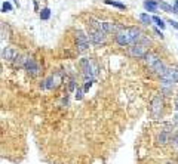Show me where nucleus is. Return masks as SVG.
I'll use <instances>...</instances> for the list:
<instances>
[{"mask_svg": "<svg viewBox=\"0 0 178 164\" xmlns=\"http://www.w3.org/2000/svg\"><path fill=\"white\" fill-rule=\"evenodd\" d=\"M102 30H104V33L107 34H117L122 28H119L116 24H113V22H102Z\"/></svg>", "mask_w": 178, "mask_h": 164, "instance_id": "nucleus-11", "label": "nucleus"}, {"mask_svg": "<svg viewBox=\"0 0 178 164\" xmlns=\"http://www.w3.org/2000/svg\"><path fill=\"white\" fill-rule=\"evenodd\" d=\"M175 109H177V113H178V98L175 99Z\"/></svg>", "mask_w": 178, "mask_h": 164, "instance_id": "nucleus-28", "label": "nucleus"}, {"mask_svg": "<svg viewBox=\"0 0 178 164\" xmlns=\"http://www.w3.org/2000/svg\"><path fill=\"white\" fill-rule=\"evenodd\" d=\"M159 61H160V58L157 56L156 53H153V52H147L144 55V62L148 65V68H153Z\"/></svg>", "mask_w": 178, "mask_h": 164, "instance_id": "nucleus-10", "label": "nucleus"}, {"mask_svg": "<svg viewBox=\"0 0 178 164\" xmlns=\"http://www.w3.org/2000/svg\"><path fill=\"white\" fill-rule=\"evenodd\" d=\"M80 68H82V74H83L85 80H88V78H95V75L98 74L97 67L92 65V62H91L88 58H83V59L80 61Z\"/></svg>", "mask_w": 178, "mask_h": 164, "instance_id": "nucleus-2", "label": "nucleus"}, {"mask_svg": "<svg viewBox=\"0 0 178 164\" xmlns=\"http://www.w3.org/2000/svg\"><path fill=\"white\" fill-rule=\"evenodd\" d=\"M140 19H141V22H143L144 25H150L153 22V19L148 17L147 13H141V15H140Z\"/></svg>", "mask_w": 178, "mask_h": 164, "instance_id": "nucleus-18", "label": "nucleus"}, {"mask_svg": "<svg viewBox=\"0 0 178 164\" xmlns=\"http://www.w3.org/2000/svg\"><path fill=\"white\" fill-rule=\"evenodd\" d=\"M144 8H145V10H148V12H156L157 8H159V3H157L156 0H145Z\"/></svg>", "mask_w": 178, "mask_h": 164, "instance_id": "nucleus-13", "label": "nucleus"}, {"mask_svg": "<svg viewBox=\"0 0 178 164\" xmlns=\"http://www.w3.org/2000/svg\"><path fill=\"white\" fill-rule=\"evenodd\" d=\"M17 58H18V53H17V52H15L14 49H10V48H6V49L2 50V59H3V61L14 62Z\"/></svg>", "mask_w": 178, "mask_h": 164, "instance_id": "nucleus-9", "label": "nucleus"}, {"mask_svg": "<svg viewBox=\"0 0 178 164\" xmlns=\"http://www.w3.org/2000/svg\"><path fill=\"white\" fill-rule=\"evenodd\" d=\"M153 22H156L157 27H160V28H165V22H163V19H160L159 17H153Z\"/></svg>", "mask_w": 178, "mask_h": 164, "instance_id": "nucleus-20", "label": "nucleus"}, {"mask_svg": "<svg viewBox=\"0 0 178 164\" xmlns=\"http://www.w3.org/2000/svg\"><path fill=\"white\" fill-rule=\"evenodd\" d=\"M74 83H76V82H74V78H71V80H70V84H68V90H70V92L74 90V87H76V84H74Z\"/></svg>", "mask_w": 178, "mask_h": 164, "instance_id": "nucleus-23", "label": "nucleus"}, {"mask_svg": "<svg viewBox=\"0 0 178 164\" xmlns=\"http://www.w3.org/2000/svg\"><path fill=\"white\" fill-rule=\"evenodd\" d=\"M22 67L26 68L27 73L31 74V75H37V74L40 73V67L37 65V64H36V61H34L33 58H30V56H26V58H24Z\"/></svg>", "mask_w": 178, "mask_h": 164, "instance_id": "nucleus-5", "label": "nucleus"}, {"mask_svg": "<svg viewBox=\"0 0 178 164\" xmlns=\"http://www.w3.org/2000/svg\"><path fill=\"white\" fill-rule=\"evenodd\" d=\"M159 3V8L163 10V12H174V8L169 6L168 3H165V2H157Z\"/></svg>", "mask_w": 178, "mask_h": 164, "instance_id": "nucleus-17", "label": "nucleus"}, {"mask_svg": "<svg viewBox=\"0 0 178 164\" xmlns=\"http://www.w3.org/2000/svg\"><path fill=\"white\" fill-rule=\"evenodd\" d=\"M166 77H169L171 80H174L175 83H178V71L177 70H171V68H168V71H166V74H165ZM163 77V75H162Z\"/></svg>", "mask_w": 178, "mask_h": 164, "instance_id": "nucleus-14", "label": "nucleus"}, {"mask_svg": "<svg viewBox=\"0 0 178 164\" xmlns=\"http://www.w3.org/2000/svg\"><path fill=\"white\" fill-rule=\"evenodd\" d=\"M61 83H62V74L57 73V74H52V75H49L46 80H43V82H42V87H43V89L51 90V89L58 87Z\"/></svg>", "mask_w": 178, "mask_h": 164, "instance_id": "nucleus-3", "label": "nucleus"}, {"mask_svg": "<svg viewBox=\"0 0 178 164\" xmlns=\"http://www.w3.org/2000/svg\"><path fill=\"white\" fill-rule=\"evenodd\" d=\"M2 10H3V12H10V10H12L10 3H9V2H5V3L2 5Z\"/></svg>", "mask_w": 178, "mask_h": 164, "instance_id": "nucleus-22", "label": "nucleus"}, {"mask_svg": "<svg viewBox=\"0 0 178 164\" xmlns=\"http://www.w3.org/2000/svg\"><path fill=\"white\" fill-rule=\"evenodd\" d=\"M174 121L178 124V113H175V115H174Z\"/></svg>", "mask_w": 178, "mask_h": 164, "instance_id": "nucleus-26", "label": "nucleus"}, {"mask_svg": "<svg viewBox=\"0 0 178 164\" xmlns=\"http://www.w3.org/2000/svg\"><path fill=\"white\" fill-rule=\"evenodd\" d=\"M49 18H51V9H49V8H43L42 10H40V19L48 21Z\"/></svg>", "mask_w": 178, "mask_h": 164, "instance_id": "nucleus-15", "label": "nucleus"}, {"mask_svg": "<svg viewBox=\"0 0 178 164\" xmlns=\"http://www.w3.org/2000/svg\"><path fill=\"white\" fill-rule=\"evenodd\" d=\"M141 37H143V33L136 27H126L116 34V41L120 46H131V44L140 43Z\"/></svg>", "mask_w": 178, "mask_h": 164, "instance_id": "nucleus-1", "label": "nucleus"}, {"mask_svg": "<svg viewBox=\"0 0 178 164\" xmlns=\"http://www.w3.org/2000/svg\"><path fill=\"white\" fill-rule=\"evenodd\" d=\"M172 8H174V13H178V0L174 2V6H172Z\"/></svg>", "mask_w": 178, "mask_h": 164, "instance_id": "nucleus-24", "label": "nucleus"}, {"mask_svg": "<svg viewBox=\"0 0 178 164\" xmlns=\"http://www.w3.org/2000/svg\"><path fill=\"white\" fill-rule=\"evenodd\" d=\"M150 105H152L150 109H152L153 115H156V117H157V115H160L162 107H163V101H162V98L159 96V95H156V96L152 99V104H150Z\"/></svg>", "mask_w": 178, "mask_h": 164, "instance_id": "nucleus-8", "label": "nucleus"}, {"mask_svg": "<svg viewBox=\"0 0 178 164\" xmlns=\"http://www.w3.org/2000/svg\"><path fill=\"white\" fill-rule=\"evenodd\" d=\"M104 3H105V5H111V6L119 8V9H126V6H125L123 3H119V2H114V0H104Z\"/></svg>", "mask_w": 178, "mask_h": 164, "instance_id": "nucleus-16", "label": "nucleus"}, {"mask_svg": "<svg viewBox=\"0 0 178 164\" xmlns=\"http://www.w3.org/2000/svg\"><path fill=\"white\" fill-rule=\"evenodd\" d=\"M107 33H104L102 30H97V28H92L91 27V30L88 31V37H89V40L92 41L93 44H104L105 40H107Z\"/></svg>", "mask_w": 178, "mask_h": 164, "instance_id": "nucleus-4", "label": "nucleus"}, {"mask_svg": "<svg viewBox=\"0 0 178 164\" xmlns=\"http://www.w3.org/2000/svg\"><path fill=\"white\" fill-rule=\"evenodd\" d=\"M128 53H129V56H132V58H144V55L147 53V52H145L144 44L135 43V44H131V46H129Z\"/></svg>", "mask_w": 178, "mask_h": 164, "instance_id": "nucleus-7", "label": "nucleus"}, {"mask_svg": "<svg viewBox=\"0 0 178 164\" xmlns=\"http://www.w3.org/2000/svg\"><path fill=\"white\" fill-rule=\"evenodd\" d=\"M156 34H157V36H159V37H160V39H162V37H163V34H162L160 31H159V30H156Z\"/></svg>", "mask_w": 178, "mask_h": 164, "instance_id": "nucleus-27", "label": "nucleus"}, {"mask_svg": "<svg viewBox=\"0 0 178 164\" xmlns=\"http://www.w3.org/2000/svg\"><path fill=\"white\" fill-rule=\"evenodd\" d=\"M89 37L86 36L82 30H77L76 31V43H77V48H79V50H86L88 48H89Z\"/></svg>", "mask_w": 178, "mask_h": 164, "instance_id": "nucleus-6", "label": "nucleus"}, {"mask_svg": "<svg viewBox=\"0 0 178 164\" xmlns=\"http://www.w3.org/2000/svg\"><path fill=\"white\" fill-rule=\"evenodd\" d=\"M83 92H85V89H82V87H79L76 90V95H74V98L77 99V101H80V99L83 98Z\"/></svg>", "mask_w": 178, "mask_h": 164, "instance_id": "nucleus-21", "label": "nucleus"}, {"mask_svg": "<svg viewBox=\"0 0 178 164\" xmlns=\"http://www.w3.org/2000/svg\"><path fill=\"white\" fill-rule=\"evenodd\" d=\"M157 143L159 145H166L168 142H171V135L169 132H160L159 135H157Z\"/></svg>", "mask_w": 178, "mask_h": 164, "instance_id": "nucleus-12", "label": "nucleus"}, {"mask_svg": "<svg viewBox=\"0 0 178 164\" xmlns=\"http://www.w3.org/2000/svg\"><path fill=\"white\" fill-rule=\"evenodd\" d=\"M168 22H169V24L172 25V27H174V28H177V30H178V22H177V21H172V19H169V21H168Z\"/></svg>", "mask_w": 178, "mask_h": 164, "instance_id": "nucleus-25", "label": "nucleus"}, {"mask_svg": "<svg viewBox=\"0 0 178 164\" xmlns=\"http://www.w3.org/2000/svg\"><path fill=\"white\" fill-rule=\"evenodd\" d=\"M95 83V78H88V80H85V86H83V89H85V92H88L91 87H92V84Z\"/></svg>", "mask_w": 178, "mask_h": 164, "instance_id": "nucleus-19", "label": "nucleus"}]
</instances>
